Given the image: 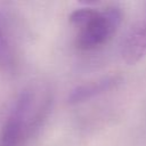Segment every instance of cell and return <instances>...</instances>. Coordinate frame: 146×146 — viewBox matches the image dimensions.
Instances as JSON below:
<instances>
[{
  "label": "cell",
  "mask_w": 146,
  "mask_h": 146,
  "mask_svg": "<svg viewBox=\"0 0 146 146\" xmlns=\"http://www.w3.org/2000/svg\"><path fill=\"white\" fill-rule=\"evenodd\" d=\"M49 94L42 88H30L15 100L0 132V146H25L46 117Z\"/></svg>",
  "instance_id": "1"
},
{
  "label": "cell",
  "mask_w": 146,
  "mask_h": 146,
  "mask_svg": "<svg viewBox=\"0 0 146 146\" xmlns=\"http://www.w3.org/2000/svg\"><path fill=\"white\" fill-rule=\"evenodd\" d=\"M122 13L116 7L79 8L70 15L75 31V46L81 50H94L104 46L117 31Z\"/></svg>",
  "instance_id": "2"
},
{
  "label": "cell",
  "mask_w": 146,
  "mask_h": 146,
  "mask_svg": "<svg viewBox=\"0 0 146 146\" xmlns=\"http://www.w3.org/2000/svg\"><path fill=\"white\" fill-rule=\"evenodd\" d=\"M146 56V14L130 31L122 44L123 59L132 65Z\"/></svg>",
  "instance_id": "3"
},
{
  "label": "cell",
  "mask_w": 146,
  "mask_h": 146,
  "mask_svg": "<svg viewBox=\"0 0 146 146\" xmlns=\"http://www.w3.org/2000/svg\"><path fill=\"white\" fill-rule=\"evenodd\" d=\"M117 78L111 76V78H104L102 80L83 84L78 87L72 91L70 95V103H81L89 98H92L96 95H99L111 88H113L117 83Z\"/></svg>",
  "instance_id": "4"
},
{
  "label": "cell",
  "mask_w": 146,
  "mask_h": 146,
  "mask_svg": "<svg viewBox=\"0 0 146 146\" xmlns=\"http://www.w3.org/2000/svg\"><path fill=\"white\" fill-rule=\"evenodd\" d=\"M8 54V46L6 42V39L3 36L2 30H1V23H0V57L2 59H6V55Z\"/></svg>",
  "instance_id": "5"
}]
</instances>
